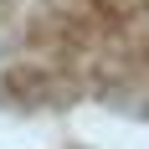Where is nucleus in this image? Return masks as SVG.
<instances>
[{
  "instance_id": "f257e3e1",
  "label": "nucleus",
  "mask_w": 149,
  "mask_h": 149,
  "mask_svg": "<svg viewBox=\"0 0 149 149\" xmlns=\"http://www.w3.org/2000/svg\"><path fill=\"white\" fill-rule=\"evenodd\" d=\"M0 98L149 118V0H0Z\"/></svg>"
}]
</instances>
